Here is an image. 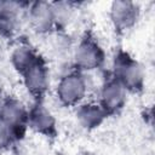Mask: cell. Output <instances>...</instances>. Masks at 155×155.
<instances>
[{
    "label": "cell",
    "instance_id": "6da1fadb",
    "mask_svg": "<svg viewBox=\"0 0 155 155\" xmlns=\"http://www.w3.org/2000/svg\"><path fill=\"white\" fill-rule=\"evenodd\" d=\"M93 88L97 87L92 79V73H81L71 69L59 75L54 86V96L59 104L75 108L86 101Z\"/></svg>",
    "mask_w": 155,
    "mask_h": 155
},
{
    "label": "cell",
    "instance_id": "4fadbf2b",
    "mask_svg": "<svg viewBox=\"0 0 155 155\" xmlns=\"http://www.w3.org/2000/svg\"><path fill=\"white\" fill-rule=\"evenodd\" d=\"M52 16L56 30L65 31V29L74 22L76 16V6L73 2L56 1L51 2Z\"/></svg>",
    "mask_w": 155,
    "mask_h": 155
},
{
    "label": "cell",
    "instance_id": "8992f818",
    "mask_svg": "<svg viewBox=\"0 0 155 155\" xmlns=\"http://www.w3.org/2000/svg\"><path fill=\"white\" fill-rule=\"evenodd\" d=\"M21 76L23 86L36 101L40 99L50 87V69L41 56L25 71H23Z\"/></svg>",
    "mask_w": 155,
    "mask_h": 155
},
{
    "label": "cell",
    "instance_id": "9c48e42d",
    "mask_svg": "<svg viewBox=\"0 0 155 155\" xmlns=\"http://www.w3.org/2000/svg\"><path fill=\"white\" fill-rule=\"evenodd\" d=\"M140 16V7L133 1H114L109 7V18L117 31H127L136 25Z\"/></svg>",
    "mask_w": 155,
    "mask_h": 155
},
{
    "label": "cell",
    "instance_id": "8fae6325",
    "mask_svg": "<svg viewBox=\"0 0 155 155\" xmlns=\"http://www.w3.org/2000/svg\"><path fill=\"white\" fill-rule=\"evenodd\" d=\"M109 115L98 102L85 101L75 107V117L78 124L85 130H94L99 127Z\"/></svg>",
    "mask_w": 155,
    "mask_h": 155
},
{
    "label": "cell",
    "instance_id": "7a4b0ae2",
    "mask_svg": "<svg viewBox=\"0 0 155 155\" xmlns=\"http://www.w3.org/2000/svg\"><path fill=\"white\" fill-rule=\"evenodd\" d=\"M70 57L74 69L81 73H93L105 63L104 48L96 38L87 34L74 45Z\"/></svg>",
    "mask_w": 155,
    "mask_h": 155
},
{
    "label": "cell",
    "instance_id": "5bb4252c",
    "mask_svg": "<svg viewBox=\"0 0 155 155\" xmlns=\"http://www.w3.org/2000/svg\"><path fill=\"white\" fill-rule=\"evenodd\" d=\"M15 140L17 139L12 128L0 116V151L5 148H8Z\"/></svg>",
    "mask_w": 155,
    "mask_h": 155
},
{
    "label": "cell",
    "instance_id": "2e32d148",
    "mask_svg": "<svg viewBox=\"0 0 155 155\" xmlns=\"http://www.w3.org/2000/svg\"><path fill=\"white\" fill-rule=\"evenodd\" d=\"M80 155H96V154L90 153V151H85V153H82V154H80Z\"/></svg>",
    "mask_w": 155,
    "mask_h": 155
},
{
    "label": "cell",
    "instance_id": "5b68a950",
    "mask_svg": "<svg viewBox=\"0 0 155 155\" xmlns=\"http://www.w3.org/2000/svg\"><path fill=\"white\" fill-rule=\"evenodd\" d=\"M28 4L16 1H0V35L12 39L18 35L25 21Z\"/></svg>",
    "mask_w": 155,
    "mask_h": 155
},
{
    "label": "cell",
    "instance_id": "277c9868",
    "mask_svg": "<svg viewBox=\"0 0 155 155\" xmlns=\"http://www.w3.org/2000/svg\"><path fill=\"white\" fill-rule=\"evenodd\" d=\"M126 87L115 78L110 76L102 81L97 88L98 103L107 111L108 115L120 111L127 101Z\"/></svg>",
    "mask_w": 155,
    "mask_h": 155
},
{
    "label": "cell",
    "instance_id": "9a60e30c",
    "mask_svg": "<svg viewBox=\"0 0 155 155\" xmlns=\"http://www.w3.org/2000/svg\"><path fill=\"white\" fill-rule=\"evenodd\" d=\"M4 98H5V97H4V94H2V91H1V88H0V104L2 103V101H4Z\"/></svg>",
    "mask_w": 155,
    "mask_h": 155
},
{
    "label": "cell",
    "instance_id": "3957f363",
    "mask_svg": "<svg viewBox=\"0 0 155 155\" xmlns=\"http://www.w3.org/2000/svg\"><path fill=\"white\" fill-rule=\"evenodd\" d=\"M111 71V76L119 80L127 91H137L143 87L145 78L144 69L128 53L119 51L115 54Z\"/></svg>",
    "mask_w": 155,
    "mask_h": 155
},
{
    "label": "cell",
    "instance_id": "30bf717a",
    "mask_svg": "<svg viewBox=\"0 0 155 155\" xmlns=\"http://www.w3.org/2000/svg\"><path fill=\"white\" fill-rule=\"evenodd\" d=\"M27 126L42 136H53L56 133L57 124L53 113L40 99L35 101L31 107L28 108Z\"/></svg>",
    "mask_w": 155,
    "mask_h": 155
},
{
    "label": "cell",
    "instance_id": "7c38bea8",
    "mask_svg": "<svg viewBox=\"0 0 155 155\" xmlns=\"http://www.w3.org/2000/svg\"><path fill=\"white\" fill-rule=\"evenodd\" d=\"M39 57H40V54L29 44L19 42L12 48L11 54H10V62H11L12 68L21 75Z\"/></svg>",
    "mask_w": 155,
    "mask_h": 155
},
{
    "label": "cell",
    "instance_id": "ba28073f",
    "mask_svg": "<svg viewBox=\"0 0 155 155\" xmlns=\"http://www.w3.org/2000/svg\"><path fill=\"white\" fill-rule=\"evenodd\" d=\"M0 116L12 128L16 139H19V134H22L28 127V108L25 104L17 98L5 97L0 104Z\"/></svg>",
    "mask_w": 155,
    "mask_h": 155
},
{
    "label": "cell",
    "instance_id": "52a82bcc",
    "mask_svg": "<svg viewBox=\"0 0 155 155\" xmlns=\"http://www.w3.org/2000/svg\"><path fill=\"white\" fill-rule=\"evenodd\" d=\"M25 21L29 28L34 33L40 35L48 36L51 33L56 30L51 2L38 1V2L28 4L25 11Z\"/></svg>",
    "mask_w": 155,
    "mask_h": 155
}]
</instances>
